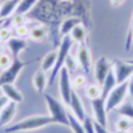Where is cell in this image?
<instances>
[{"mask_svg": "<svg viewBox=\"0 0 133 133\" xmlns=\"http://www.w3.org/2000/svg\"><path fill=\"white\" fill-rule=\"evenodd\" d=\"M1 91L4 94V96H6L8 98L9 102H14V103H21L23 101L22 94L14 87L13 84H7L1 87Z\"/></svg>", "mask_w": 133, "mask_h": 133, "instance_id": "14", "label": "cell"}, {"mask_svg": "<svg viewBox=\"0 0 133 133\" xmlns=\"http://www.w3.org/2000/svg\"><path fill=\"white\" fill-rule=\"evenodd\" d=\"M129 94L131 97H133V75L130 77L129 81Z\"/></svg>", "mask_w": 133, "mask_h": 133, "instance_id": "36", "label": "cell"}, {"mask_svg": "<svg viewBox=\"0 0 133 133\" xmlns=\"http://www.w3.org/2000/svg\"><path fill=\"white\" fill-rule=\"evenodd\" d=\"M11 29L9 28H7V27H2V28H0V41L1 42H4V41H8L9 39H11Z\"/></svg>", "mask_w": 133, "mask_h": 133, "instance_id": "32", "label": "cell"}, {"mask_svg": "<svg viewBox=\"0 0 133 133\" xmlns=\"http://www.w3.org/2000/svg\"><path fill=\"white\" fill-rule=\"evenodd\" d=\"M85 83H87V78H85V76H83V75H78L74 78V85H75L76 88L84 87Z\"/></svg>", "mask_w": 133, "mask_h": 133, "instance_id": "33", "label": "cell"}, {"mask_svg": "<svg viewBox=\"0 0 133 133\" xmlns=\"http://www.w3.org/2000/svg\"><path fill=\"white\" fill-rule=\"evenodd\" d=\"M125 133H127V132H125ZM130 133H133V132H130Z\"/></svg>", "mask_w": 133, "mask_h": 133, "instance_id": "41", "label": "cell"}, {"mask_svg": "<svg viewBox=\"0 0 133 133\" xmlns=\"http://www.w3.org/2000/svg\"><path fill=\"white\" fill-rule=\"evenodd\" d=\"M94 124H95V131H96V133H110L108 131V129H106V126H103V125H101L97 122H94Z\"/></svg>", "mask_w": 133, "mask_h": 133, "instance_id": "34", "label": "cell"}, {"mask_svg": "<svg viewBox=\"0 0 133 133\" xmlns=\"http://www.w3.org/2000/svg\"><path fill=\"white\" fill-rule=\"evenodd\" d=\"M7 47H8L9 51L12 53L13 58H18L19 54H20L23 49H26L27 42H26L22 37L14 36V37H11V39L7 41Z\"/></svg>", "mask_w": 133, "mask_h": 133, "instance_id": "13", "label": "cell"}, {"mask_svg": "<svg viewBox=\"0 0 133 133\" xmlns=\"http://www.w3.org/2000/svg\"><path fill=\"white\" fill-rule=\"evenodd\" d=\"M111 69L112 68L110 65V62L105 56H102L97 60V62L95 63V78L99 85H103L104 81H105L106 76L109 75Z\"/></svg>", "mask_w": 133, "mask_h": 133, "instance_id": "9", "label": "cell"}, {"mask_svg": "<svg viewBox=\"0 0 133 133\" xmlns=\"http://www.w3.org/2000/svg\"><path fill=\"white\" fill-rule=\"evenodd\" d=\"M19 2H20V0H6L0 6V20L11 16L15 12Z\"/></svg>", "mask_w": 133, "mask_h": 133, "instance_id": "17", "label": "cell"}, {"mask_svg": "<svg viewBox=\"0 0 133 133\" xmlns=\"http://www.w3.org/2000/svg\"><path fill=\"white\" fill-rule=\"evenodd\" d=\"M71 46H72V39H71L69 35L63 36V40H62V42H61L60 47H58V50H57V57H56L55 65H54L53 71H51V75H50L49 81H48L49 85L53 84L55 78H56V76H57L58 72H60V70L64 66L65 58H66V56L69 55V53H70Z\"/></svg>", "mask_w": 133, "mask_h": 133, "instance_id": "3", "label": "cell"}, {"mask_svg": "<svg viewBox=\"0 0 133 133\" xmlns=\"http://www.w3.org/2000/svg\"><path fill=\"white\" fill-rule=\"evenodd\" d=\"M70 37L72 39V41H76L78 43H82V42L85 41V37H87V29L85 27L79 23L77 25L70 33Z\"/></svg>", "mask_w": 133, "mask_h": 133, "instance_id": "20", "label": "cell"}, {"mask_svg": "<svg viewBox=\"0 0 133 133\" xmlns=\"http://www.w3.org/2000/svg\"><path fill=\"white\" fill-rule=\"evenodd\" d=\"M29 28L27 27L26 25H21V26H18V27H15V34L18 37H26L29 35Z\"/></svg>", "mask_w": 133, "mask_h": 133, "instance_id": "30", "label": "cell"}, {"mask_svg": "<svg viewBox=\"0 0 133 133\" xmlns=\"http://www.w3.org/2000/svg\"><path fill=\"white\" fill-rule=\"evenodd\" d=\"M69 106H70L71 111H72V115L77 118L78 120L83 123V120L85 119L87 115H85V110L83 103L81 101V98L78 97V95L75 91L71 92V97H70V102H69Z\"/></svg>", "mask_w": 133, "mask_h": 133, "instance_id": "11", "label": "cell"}, {"mask_svg": "<svg viewBox=\"0 0 133 133\" xmlns=\"http://www.w3.org/2000/svg\"><path fill=\"white\" fill-rule=\"evenodd\" d=\"M118 113L122 117H126L130 119H133V104L132 103H124L118 108Z\"/></svg>", "mask_w": 133, "mask_h": 133, "instance_id": "25", "label": "cell"}, {"mask_svg": "<svg viewBox=\"0 0 133 133\" xmlns=\"http://www.w3.org/2000/svg\"><path fill=\"white\" fill-rule=\"evenodd\" d=\"M36 60L29 61V62H22L19 58H14L13 63L9 68L5 69L0 75V88L7 84H13L15 82V79L18 78V76L20 75V72L22 71V69L28 64H32L33 62H35Z\"/></svg>", "mask_w": 133, "mask_h": 133, "instance_id": "4", "label": "cell"}, {"mask_svg": "<svg viewBox=\"0 0 133 133\" xmlns=\"http://www.w3.org/2000/svg\"><path fill=\"white\" fill-rule=\"evenodd\" d=\"M29 39L33 41H43L47 37V29L43 26H35L29 30Z\"/></svg>", "mask_w": 133, "mask_h": 133, "instance_id": "19", "label": "cell"}, {"mask_svg": "<svg viewBox=\"0 0 133 133\" xmlns=\"http://www.w3.org/2000/svg\"><path fill=\"white\" fill-rule=\"evenodd\" d=\"M8 98H7L6 96H0V110H1L2 108H4L5 105H6L7 103H8Z\"/></svg>", "mask_w": 133, "mask_h": 133, "instance_id": "35", "label": "cell"}, {"mask_svg": "<svg viewBox=\"0 0 133 133\" xmlns=\"http://www.w3.org/2000/svg\"><path fill=\"white\" fill-rule=\"evenodd\" d=\"M58 88H60V94L62 97V101L64 102V104L69 105L71 97V82H70V72L68 71V69L65 66H63L58 72Z\"/></svg>", "mask_w": 133, "mask_h": 133, "instance_id": "6", "label": "cell"}, {"mask_svg": "<svg viewBox=\"0 0 133 133\" xmlns=\"http://www.w3.org/2000/svg\"><path fill=\"white\" fill-rule=\"evenodd\" d=\"M64 66L68 69L69 72H74V71H76V69H77V66H78L77 58H75L74 56H71L70 54H69V55L66 56V58H65Z\"/></svg>", "mask_w": 133, "mask_h": 133, "instance_id": "27", "label": "cell"}, {"mask_svg": "<svg viewBox=\"0 0 133 133\" xmlns=\"http://www.w3.org/2000/svg\"><path fill=\"white\" fill-rule=\"evenodd\" d=\"M37 0H20L18 7L15 9V14H26L33 8Z\"/></svg>", "mask_w": 133, "mask_h": 133, "instance_id": "23", "label": "cell"}, {"mask_svg": "<svg viewBox=\"0 0 133 133\" xmlns=\"http://www.w3.org/2000/svg\"><path fill=\"white\" fill-rule=\"evenodd\" d=\"M56 57H57V51H50L43 58H42L41 62V70L43 71H48L50 69L54 68L56 62Z\"/></svg>", "mask_w": 133, "mask_h": 133, "instance_id": "21", "label": "cell"}, {"mask_svg": "<svg viewBox=\"0 0 133 133\" xmlns=\"http://www.w3.org/2000/svg\"><path fill=\"white\" fill-rule=\"evenodd\" d=\"M26 22V18H25V14H15L12 19V25L14 27H18V26L21 25H25Z\"/></svg>", "mask_w": 133, "mask_h": 133, "instance_id": "31", "label": "cell"}, {"mask_svg": "<svg viewBox=\"0 0 133 133\" xmlns=\"http://www.w3.org/2000/svg\"><path fill=\"white\" fill-rule=\"evenodd\" d=\"M4 53H5V46H4V43L0 41V55L4 54Z\"/></svg>", "mask_w": 133, "mask_h": 133, "instance_id": "38", "label": "cell"}, {"mask_svg": "<svg viewBox=\"0 0 133 133\" xmlns=\"http://www.w3.org/2000/svg\"><path fill=\"white\" fill-rule=\"evenodd\" d=\"M123 1H124V0H111V4H112L113 6H119L120 4H123Z\"/></svg>", "mask_w": 133, "mask_h": 133, "instance_id": "37", "label": "cell"}, {"mask_svg": "<svg viewBox=\"0 0 133 133\" xmlns=\"http://www.w3.org/2000/svg\"><path fill=\"white\" fill-rule=\"evenodd\" d=\"M85 95L92 101V99L98 98V97L102 96V89L99 85L91 84V85H89V87H87V89H85Z\"/></svg>", "mask_w": 133, "mask_h": 133, "instance_id": "26", "label": "cell"}, {"mask_svg": "<svg viewBox=\"0 0 133 133\" xmlns=\"http://www.w3.org/2000/svg\"><path fill=\"white\" fill-rule=\"evenodd\" d=\"M79 23H81V20L78 18H69V19H66V20H64L62 22V25H61V28H60L61 35L65 36V35L70 34L71 30H72L77 25H79Z\"/></svg>", "mask_w": 133, "mask_h": 133, "instance_id": "18", "label": "cell"}, {"mask_svg": "<svg viewBox=\"0 0 133 133\" xmlns=\"http://www.w3.org/2000/svg\"><path fill=\"white\" fill-rule=\"evenodd\" d=\"M33 84L37 92L42 94L46 90L47 84H48V76L46 75V71L40 70L34 74L33 76Z\"/></svg>", "mask_w": 133, "mask_h": 133, "instance_id": "16", "label": "cell"}, {"mask_svg": "<svg viewBox=\"0 0 133 133\" xmlns=\"http://www.w3.org/2000/svg\"><path fill=\"white\" fill-rule=\"evenodd\" d=\"M44 101H46V104L48 106L49 116L51 117L53 122L56 124L69 126L68 112H66L64 105L51 95H44Z\"/></svg>", "mask_w": 133, "mask_h": 133, "instance_id": "2", "label": "cell"}, {"mask_svg": "<svg viewBox=\"0 0 133 133\" xmlns=\"http://www.w3.org/2000/svg\"><path fill=\"white\" fill-rule=\"evenodd\" d=\"M91 105H92V111L95 115V119L97 123H99L103 126H106L108 123V111H106V99H104L103 97H98L91 101Z\"/></svg>", "mask_w": 133, "mask_h": 133, "instance_id": "8", "label": "cell"}, {"mask_svg": "<svg viewBox=\"0 0 133 133\" xmlns=\"http://www.w3.org/2000/svg\"><path fill=\"white\" fill-rule=\"evenodd\" d=\"M116 87H117V79H116V76H115L113 70L111 69L109 75L106 76L105 81H104L103 85H102V96L101 97H103L104 99H106L109 96V94H110Z\"/></svg>", "mask_w": 133, "mask_h": 133, "instance_id": "15", "label": "cell"}, {"mask_svg": "<svg viewBox=\"0 0 133 133\" xmlns=\"http://www.w3.org/2000/svg\"><path fill=\"white\" fill-rule=\"evenodd\" d=\"M15 112H16V103L8 102L0 110V127L8 126V124L13 120Z\"/></svg>", "mask_w": 133, "mask_h": 133, "instance_id": "12", "label": "cell"}, {"mask_svg": "<svg viewBox=\"0 0 133 133\" xmlns=\"http://www.w3.org/2000/svg\"><path fill=\"white\" fill-rule=\"evenodd\" d=\"M54 124L50 116H30L25 119L18 122L16 124L9 125L5 129L7 133H15V132H23V131H33V130H39L47 125Z\"/></svg>", "mask_w": 133, "mask_h": 133, "instance_id": "1", "label": "cell"}, {"mask_svg": "<svg viewBox=\"0 0 133 133\" xmlns=\"http://www.w3.org/2000/svg\"><path fill=\"white\" fill-rule=\"evenodd\" d=\"M127 92H129V81L117 84V87L109 94L106 98V111L110 112L117 109L119 105H122Z\"/></svg>", "mask_w": 133, "mask_h": 133, "instance_id": "5", "label": "cell"}, {"mask_svg": "<svg viewBox=\"0 0 133 133\" xmlns=\"http://www.w3.org/2000/svg\"><path fill=\"white\" fill-rule=\"evenodd\" d=\"M132 35H133V19H132Z\"/></svg>", "mask_w": 133, "mask_h": 133, "instance_id": "40", "label": "cell"}, {"mask_svg": "<svg viewBox=\"0 0 133 133\" xmlns=\"http://www.w3.org/2000/svg\"><path fill=\"white\" fill-rule=\"evenodd\" d=\"M83 127H84L85 133H96L95 131V124L91 120V118L85 117V119L83 120Z\"/></svg>", "mask_w": 133, "mask_h": 133, "instance_id": "29", "label": "cell"}, {"mask_svg": "<svg viewBox=\"0 0 133 133\" xmlns=\"http://www.w3.org/2000/svg\"><path fill=\"white\" fill-rule=\"evenodd\" d=\"M69 118V127L72 130L74 133H85L84 127H83V123L78 120L72 113H68Z\"/></svg>", "mask_w": 133, "mask_h": 133, "instance_id": "22", "label": "cell"}, {"mask_svg": "<svg viewBox=\"0 0 133 133\" xmlns=\"http://www.w3.org/2000/svg\"><path fill=\"white\" fill-rule=\"evenodd\" d=\"M113 72H115L116 79H117V84L124 83L129 79L130 77L133 75V64L122 60H117L113 66Z\"/></svg>", "mask_w": 133, "mask_h": 133, "instance_id": "7", "label": "cell"}, {"mask_svg": "<svg viewBox=\"0 0 133 133\" xmlns=\"http://www.w3.org/2000/svg\"><path fill=\"white\" fill-rule=\"evenodd\" d=\"M13 61H14V58H13V56H11V55H8V54H1L0 55V69H7V68H9V66L12 65V63H13Z\"/></svg>", "mask_w": 133, "mask_h": 133, "instance_id": "28", "label": "cell"}, {"mask_svg": "<svg viewBox=\"0 0 133 133\" xmlns=\"http://www.w3.org/2000/svg\"><path fill=\"white\" fill-rule=\"evenodd\" d=\"M77 61H78V64L83 68V70L87 74L89 72L90 66H91V54H90L89 48H88V46L84 42L79 43V47H78Z\"/></svg>", "mask_w": 133, "mask_h": 133, "instance_id": "10", "label": "cell"}, {"mask_svg": "<svg viewBox=\"0 0 133 133\" xmlns=\"http://www.w3.org/2000/svg\"><path fill=\"white\" fill-rule=\"evenodd\" d=\"M132 127V123L130 118L126 117H120L119 119H117L116 122V130H117L119 133H125L129 132Z\"/></svg>", "mask_w": 133, "mask_h": 133, "instance_id": "24", "label": "cell"}, {"mask_svg": "<svg viewBox=\"0 0 133 133\" xmlns=\"http://www.w3.org/2000/svg\"><path fill=\"white\" fill-rule=\"evenodd\" d=\"M127 62H129V63H131V64H133V58H131V60H129V61H127Z\"/></svg>", "mask_w": 133, "mask_h": 133, "instance_id": "39", "label": "cell"}]
</instances>
